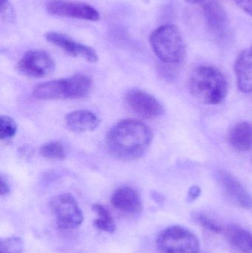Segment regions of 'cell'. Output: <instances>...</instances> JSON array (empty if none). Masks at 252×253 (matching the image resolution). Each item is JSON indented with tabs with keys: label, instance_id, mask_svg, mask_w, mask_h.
Returning <instances> with one entry per match:
<instances>
[{
	"label": "cell",
	"instance_id": "cell-19",
	"mask_svg": "<svg viewBox=\"0 0 252 253\" xmlns=\"http://www.w3.org/2000/svg\"><path fill=\"white\" fill-rule=\"evenodd\" d=\"M40 153L45 159L53 161L63 160L66 157L65 148L59 141H50L41 146Z\"/></svg>",
	"mask_w": 252,
	"mask_h": 253
},
{
	"label": "cell",
	"instance_id": "cell-3",
	"mask_svg": "<svg viewBox=\"0 0 252 253\" xmlns=\"http://www.w3.org/2000/svg\"><path fill=\"white\" fill-rule=\"evenodd\" d=\"M92 84L88 76L76 74L69 78L40 83L34 87L33 95L40 100L81 99L89 94Z\"/></svg>",
	"mask_w": 252,
	"mask_h": 253
},
{
	"label": "cell",
	"instance_id": "cell-4",
	"mask_svg": "<svg viewBox=\"0 0 252 253\" xmlns=\"http://www.w3.org/2000/svg\"><path fill=\"white\" fill-rule=\"evenodd\" d=\"M149 42L154 53L164 63L176 65L181 62L186 54L184 40L176 25H161L152 31Z\"/></svg>",
	"mask_w": 252,
	"mask_h": 253
},
{
	"label": "cell",
	"instance_id": "cell-21",
	"mask_svg": "<svg viewBox=\"0 0 252 253\" xmlns=\"http://www.w3.org/2000/svg\"><path fill=\"white\" fill-rule=\"evenodd\" d=\"M17 130L16 123L8 116L0 117V139L10 140L14 137Z\"/></svg>",
	"mask_w": 252,
	"mask_h": 253
},
{
	"label": "cell",
	"instance_id": "cell-2",
	"mask_svg": "<svg viewBox=\"0 0 252 253\" xmlns=\"http://www.w3.org/2000/svg\"><path fill=\"white\" fill-rule=\"evenodd\" d=\"M189 88L191 94L202 103L218 105L226 97L228 83L220 70L210 65H201L192 71Z\"/></svg>",
	"mask_w": 252,
	"mask_h": 253
},
{
	"label": "cell",
	"instance_id": "cell-9",
	"mask_svg": "<svg viewBox=\"0 0 252 253\" xmlns=\"http://www.w3.org/2000/svg\"><path fill=\"white\" fill-rule=\"evenodd\" d=\"M48 13L53 16L75 18L96 22L100 19L99 12L86 3L70 1L66 0H52L47 4Z\"/></svg>",
	"mask_w": 252,
	"mask_h": 253
},
{
	"label": "cell",
	"instance_id": "cell-18",
	"mask_svg": "<svg viewBox=\"0 0 252 253\" xmlns=\"http://www.w3.org/2000/svg\"><path fill=\"white\" fill-rule=\"evenodd\" d=\"M93 211L98 215V218L93 222L95 227L105 233H113L116 230V225L109 211L100 204L93 205Z\"/></svg>",
	"mask_w": 252,
	"mask_h": 253
},
{
	"label": "cell",
	"instance_id": "cell-13",
	"mask_svg": "<svg viewBox=\"0 0 252 253\" xmlns=\"http://www.w3.org/2000/svg\"><path fill=\"white\" fill-rule=\"evenodd\" d=\"M111 203L115 209L130 215H137L142 211L140 195L135 189L127 186H123L114 191L111 196Z\"/></svg>",
	"mask_w": 252,
	"mask_h": 253
},
{
	"label": "cell",
	"instance_id": "cell-14",
	"mask_svg": "<svg viewBox=\"0 0 252 253\" xmlns=\"http://www.w3.org/2000/svg\"><path fill=\"white\" fill-rule=\"evenodd\" d=\"M235 73L239 90L244 93H252V44L237 58Z\"/></svg>",
	"mask_w": 252,
	"mask_h": 253
},
{
	"label": "cell",
	"instance_id": "cell-6",
	"mask_svg": "<svg viewBox=\"0 0 252 253\" xmlns=\"http://www.w3.org/2000/svg\"><path fill=\"white\" fill-rule=\"evenodd\" d=\"M50 208L56 225L62 230H73L84 220L82 211L75 198L70 193H62L53 197Z\"/></svg>",
	"mask_w": 252,
	"mask_h": 253
},
{
	"label": "cell",
	"instance_id": "cell-10",
	"mask_svg": "<svg viewBox=\"0 0 252 253\" xmlns=\"http://www.w3.org/2000/svg\"><path fill=\"white\" fill-rule=\"evenodd\" d=\"M216 178L219 185L232 203L244 209H252V196L232 174L225 169H219Z\"/></svg>",
	"mask_w": 252,
	"mask_h": 253
},
{
	"label": "cell",
	"instance_id": "cell-15",
	"mask_svg": "<svg viewBox=\"0 0 252 253\" xmlns=\"http://www.w3.org/2000/svg\"><path fill=\"white\" fill-rule=\"evenodd\" d=\"M65 124L70 130L73 132H88L98 127L100 120L91 111L79 110L67 114Z\"/></svg>",
	"mask_w": 252,
	"mask_h": 253
},
{
	"label": "cell",
	"instance_id": "cell-25",
	"mask_svg": "<svg viewBox=\"0 0 252 253\" xmlns=\"http://www.w3.org/2000/svg\"><path fill=\"white\" fill-rule=\"evenodd\" d=\"M201 193V190L198 186H192L189 191H188L187 194V202H192L196 200L200 195Z\"/></svg>",
	"mask_w": 252,
	"mask_h": 253
},
{
	"label": "cell",
	"instance_id": "cell-11",
	"mask_svg": "<svg viewBox=\"0 0 252 253\" xmlns=\"http://www.w3.org/2000/svg\"><path fill=\"white\" fill-rule=\"evenodd\" d=\"M45 38L48 42L62 49L70 56L82 58L91 63L99 61V56L93 47L77 42L65 34L52 31L45 34Z\"/></svg>",
	"mask_w": 252,
	"mask_h": 253
},
{
	"label": "cell",
	"instance_id": "cell-20",
	"mask_svg": "<svg viewBox=\"0 0 252 253\" xmlns=\"http://www.w3.org/2000/svg\"><path fill=\"white\" fill-rule=\"evenodd\" d=\"M192 218L197 224H199L204 228L207 229L209 231H211L215 233H221L222 230H223L219 223L215 221L213 218L207 216L205 214L202 213V212H192Z\"/></svg>",
	"mask_w": 252,
	"mask_h": 253
},
{
	"label": "cell",
	"instance_id": "cell-22",
	"mask_svg": "<svg viewBox=\"0 0 252 253\" xmlns=\"http://www.w3.org/2000/svg\"><path fill=\"white\" fill-rule=\"evenodd\" d=\"M23 242L19 237H8L0 240V253H22Z\"/></svg>",
	"mask_w": 252,
	"mask_h": 253
},
{
	"label": "cell",
	"instance_id": "cell-17",
	"mask_svg": "<svg viewBox=\"0 0 252 253\" xmlns=\"http://www.w3.org/2000/svg\"><path fill=\"white\" fill-rule=\"evenodd\" d=\"M226 236L229 243L241 253H252V233L238 225L229 226Z\"/></svg>",
	"mask_w": 252,
	"mask_h": 253
},
{
	"label": "cell",
	"instance_id": "cell-1",
	"mask_svg": "<svg viewBox=\"0 0 252 253\" xmlns=\"http://www.w3.org/2000/svg\"><path fill=\"white\" fill-rule=\"evenodd\" d=\"M153 134L139 120H122L109 131L107 147L110 154L122 161H133L145 154L152 143Z\"/></svg>",
	"mask_w": 252,
	"mask_h": 253
},
{
	"label": "cell",
	"instance_id": "cell-23",
	"mask_svg": "<svg viewBox=\"0 0 252 253\" xmlns=\"http://www.w3.org/2000/svg\"><path fill=\"white\" fill-rule=\"evenodd\" d=\"M0 16L5 22H13L15 12L9 0H0Z\"/></svg>",
	"mask_w": 252,
	"mask_h": 253
},
{
	"label": "cell",
	"instance_id": "cell-12",
	"mask_svg": "<svg viewBox=\"0 0 252 253\" xmlns=\"http://www.w3.org/2000/svg\"><path fill=\"white\" fill-rule=\"evenodd\" d=\"M203 12L207 27L213 35L224 38L229 28L227 12L217 0H205L202 3Z\"/></svg>",
	"mask_w": 252,
	"mask_h": 253
},
{
	"label": "cell",
	"instance_id": "cell-24",
	"mask_svg": "<svg viewBox=\"0 0 252 253\" xmlns=\"http://www.w3.org/2000/svg\"><path fill=\"white\" fill-rule=\"evenodd\" d=\"M235 1L241 10L252 16V0H235Z\"/></svg>",
	"mask_w": 252,
	"mask_h": 253
},
{
	"label": "cell",
	"instance_id": "cell-27",
	"mask_svg": "<svg viewBox=\"0 0 252 253\" xmlns=\"http://www.w3.org/2000/svg\"><path fill=\"white\" fill-rule=\"evenodd\" d=\"M204 1L205 0H186V1L192 4H201V3L204 2Z\"/></svg>",
	"mask_w": 252,
	"mask_h": 253
},
{
	"label": "cell",
	"instance_id": "cell-8",
	"mask_svg": "<svg viewBox=\"0 0 252 253\" xmlns=\"http://www.w3.org/2000/svg\"><path fill=\"white\" fill-rule=\"evenodd\" d=\"M125 101L129 108L142 118L152 120L164 113V105L160 101L140 89L130 90L126 95Z\"/></svg>",
	"mask_w": 252,
	"mask_h": 253
},
{
	"label": "cell",
	"instance_id": "cell-5",
	"mask_svg": "<svg viewBox=\"0 0 252 253\" xmlns=\"http://www.w3.org/2000/svg\"><path fill=\"white\" fill-rule=\"evenodd\" d=\"M159 253H200L199 240L190 230L180 226L163 230L156 239Z\"/></svg>",
	"mask_w": 252,
	"mask_h": 253
},
{
	"label": "cell",
	"instance_id": "cell-7",
	"mask_svg": "<svg viewBox=\"0 0 252 253\" xmlns=\"http://www.w3.org/2000/svg\"><path fill=\"white\" fill-rule=\"evenodd\" d=\"M56 64L53 58L44 50H33L27 52L18 62V72L25 77L41 78L54 71Z\"/></svg>",
	"mask_w": 252,
	"mask_h": 253
},
{
	"label": "cell",
	"instance_id": "cell-16",
	"mask_svg": "<svg viewBox=\"0 0 252 253\" xmlns=\"http://www.w3.org/2000/svg\"><path fill=\"white\" fill-rule=\"evenodd\" d=\"M228 141L232 148L239 152L252 150V124L238 123L229 131Z\"/></svg>",
	"mask_w": 252,
	"mask_h": 253
},
{
	"label": "cell",
	"instance_id": "cell-26",
	"mask_svg": "<svg viewBox=\"0 0 252 253\" xmlns=\"http://www.w3.org/2000/svg\"><path fill=\"white\" fill-rule=\"evenodd\" d=\"M10 192V186L7 180L4 178L2 175L0 178V194L1 196H6Z\"/></svg>",
	"mask_w": 252,
	"mask_h": 253
}]
</instances>
